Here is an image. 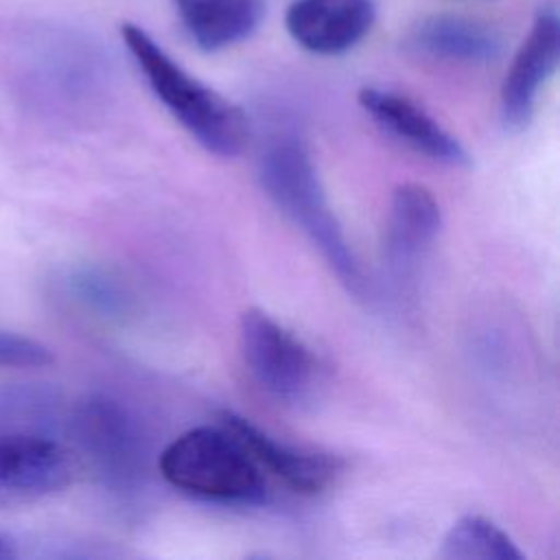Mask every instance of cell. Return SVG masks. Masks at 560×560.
Masks as SVG:
<instances>
[{"mask_svg":"<svg viewBox=\"0 0 560 560\" xmlns=\"http://www.w3.org/2000/svg\"><path fill=\"white\" fill-rule=\"evenodd\" d=\"M107 59L83 33L28 24L9 46L11 85L42 116H74L92 107L107 88Z\"/></svg>","mask_w":560,"mask_h":560,"instance_id":"6da1fadb","label":"cell"},{"mask_svg":"<svg viewBox=\"0 0 560 560\" xmlns=\"http://www.w3.org/2000/svg\"><path fill=\"white\" fill-rule=\"evenodd\" d=\"M120 37L155 98L210 153L238 155L249 142L245 112L190 74L142 26L120 24Z\"/></svg>","mask_w":560,"mask_h":560,"instance_id":"7a4b0ae2","label":"cell"},{"mask_svg":"<svg viewBox=\"0 0 560 560\" xmlns=\"http://www.w3.org/2000/svg\"><path fill=\"white\" fill-rule=\"evenodd\" d=\"M260 184L267 197L308 236L330 271L354 295H365L368 280L326 199L306 147L282 138L260 155Z\"/></svg>","mask_w":560,"mask_h":560,"instance_id":"3957f363","label":"cell"},{"mask_svg":"<svg viewBox=\"0 0 560 560\" xmlns=\"http://www.w3.org/2000/svg\"><path fill=\"white\" fill-rule=\"evenodd\" d=\"M160 472L177 490L217 503H260L265 475L238 438L217 427H195L160 453Z\"/></svg>","mask_w":560,"mask_h":560,"instance_id":"277c9868","label":"cell"},{"mask_svg":"<svg viewBox=\"0 0 560 560\" xmlns=\"http://www.w3.org/2000/svg\"><path fill=\"white\" fill-rule=\"evenodd\" d=\"M68 429L96 479L114 494H133L147 475V438L133 413L107 394L81 398Z\"/></svg>","mask_w":560,"mask_h":560,"instance_id":"5b68a950","label":"cell"},{"mask_svg":"<svg viewBox=\"0 0 560 560\" xmlns=\"http://www.w3.org/2000/svg\"><path fill=\"white\" fill-rule=\"evenodd\" d=\"M238 352L252 381L273 400L302 402L317 381V359L311 348L262 308L238 317Z\"/></svg>","mask_w":560,"mask_h":560,"instance_id":"8992f818","label":"cell"},{"mask_svg":"<svg viewBox=\"0 0 560 560\" xmlns=\"http://www.w3.org/2000/svg\"><path fill=\"white\" fill-rule=\"evenodd\" d=\"M560 15L556 0H545L516 48L499 94L501 120L508 129H523L534 116L540 90L558 68Z\"/></svg>","mask_w":560,"mask_h":560,"instance_id":"52a82bcc","label":"cell"},{"mask_svg":"<svg viewBox=\"0 0 560 560\" xmlns=\"http://www.w3.org/2000/svg\"><path fill=\"white\" fill-rule=\"evenodd\" d=\"M72 479V457L48 435L0 433V505L44 499Z\"/></svg>","mask_w":560,"mask_h":560,"instance_id":"ba28073f","label":"cell"},{"mask_svg":"<svg viewBox=\"0 0 560 560\" xmlns=\"http://www.w3.org/2000/svg\"><path fill=\"white\" fill-rule=\"evenodd\" d=\"M217 420L238 438V442L247 448L262 475L276 477L280 483L298 494L324 492L330 483H335L341 470L337 457L287 444L245 416L225 409L219 411Z\"/></svg>","mask_w":560,"mask_h":560,"instance_id":"9c48e42d","label":"cell"},{"mask_svg":"<svg viewBox=\"0 0 560 560\" xmlns=\"http://www.w3.org/2000/svg\"><path fill=\"white\" fill-rule=\"evenodd\" d=\"M357 98L361 109L387 136L409 147L411 151L448 166L470 164V155L464 144L413 98L374 85L361 88Z\"/></svg>","mask_w":560,"mask_h":560,"instance_id":"30bf717a","label":"cell"},{"mask_svg":"<svg viewBox=\"0 0 560 560\" xmlns=\"http://www.w3.org/2000/svg\"><path fill=\"white\" fill-rule=\"evenodd\" d=\"M374 22V0H293L284 13L291 39L319 57L352 50L372 31Z\"/></svg>","mask_w":560,"mask_h":560,"instance_id":"8fae6325","label":"cell"},{"mask_svg":"<svg viewBox=\"0 0 560 560\" xmlns=\"http://www.w3.org/2000/svg\"><path fill=\"white\" fill-rule=\"evenodd\" d=\"M407 48L433 61L483 66L501 55L503 44L499 33L483 22L453 13H433L411 26Z\"/></svg>","mask_w":560,"mask_h":560,"instance_id":"7c38bea8","label":"cell"},{"mask_svg":"<svg viewBox=\"0 0 560 560\" xmlns=\"http://www.w3.org/2000/svg\"><path fill=\"white\" fill-rule=\"evenodd\" d=\"M442 228V210L422 184H402L394 190L385 230V256L396 271H409L431 247Z\"/></svg>","mask_w":560,"mask_h":560,"instance_id":"4fadbf2b","label":"cell"},{"mask_svg":"<svg viewBox=\"0 0 560 560\" xmlns=\"http://www.w3.org/2000/svg\"><path fill=\"white\" fill-rule=\"evenodd\" d=\"M190 42L217 52L247 39L260 24L262 0H171Z\"/></svg>","mask_w":560,"mask_h":560,"instance_id":"5bb4252c","label":"cell"},{"mask_svg":"<svg viewBox=\"0 0 560 560\" xmlns=\"http://www.w3.org/2000/svg\"><path fill=\"white\" fill-rule=\"evenodd\" d=\"M61 416L57 392L33 383L0 385V433L55 438Z\"/></svg>","mask_w":560,"mask_h":560,"instance_id":"9a60e30c","label":"cell"},{"mask_svg":"<svg viewBox=\"0 0 560 560\" xmlns=\"http://www.w3.org/2000/svg\"><path fill=\"white\" fill-rule=\"evenodd\" d=\"M438 556L446 560H523L512 536L479 514L457 518L444 534Z\"/></svg>","mask_w":560,"mask_h":560,"instance_id":"2e32d148","label":"cell"},{"mask_svg":"<svg viewBox=\"0 0 560 560\" xmlns=\"http://www.w3.org/2000/svg\"><path fill=\"white\" fill-rule=\"evenodd\" d=\"M66 293L85 308L96 313H116L122 306V293L118 284L98 269L79 267L63 278Z\"/></svg>","mask_w":560,"mask_h":560,"instance_id":"e0dca14e","label":"cell"},{"mask_svg":"<svg viewBox=\"0 0 560 560\" xmlns=\"http://www.w3.org/2000/svg\"><path fill=\"white\" fill-rule=\"evenodd\" d=\"M52 361V352L24 335L0 330V368H39Z\"/></svg>","mask_w":560,"mask_h":560,"instance_id":"ac0fdd59","label":"cell"},{"mask_svg":"<svg viewBox=\"0 0 560 560\" xmlns=\"http://www.w3.org/2000/svg\"><path fill=\"white\" fill-rule=\"evenodd\" d=\"M13 558H20L18 540L0 532V560H13Z\"/></svg>","mask_w":560,"mask_h":560,"instance_id":"d6986e66","label":"cell"}]
</instances>
